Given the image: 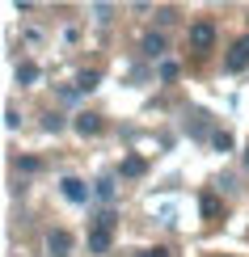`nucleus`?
<instances>
[{
  "instance_id": "obj_1",
  "label": "nucleus",
  "mask_w": 249,
  "mask_h": 257,
  "mask_svg": "<svg viewBox=\"0 0 249 257\" xmlns=\"http://www.w3.org/2000/svg\"><path fill=\"white\" fill-rule=\"evenodd\" d=\"M211 42H215V26L211 21H194L190 26V47L194 51H211Z\"/></svg>"
},
{
  "instance_id": "obj_2",
  "label": "nucleus",
  "mask_w": 249,
  "mask_h": 257,
  "mask_svg": "<svg viewBox=\"0 0 249 257\" xmlns=\"http://www.w3.org/2000/svg\"><path fill=\"white\" fill-rule=\"evenodd\" d=\"M224 68H228V72H245V68H249V38H241V42H236V47L228 51Z\"/></svg>"
},
{
  "instance_id": "obj_3",
  "label": "nucleus",
  "mask_w": 249,
  "mask_h": 257,
  "mask_svg": "<svg viewBox=\"0 0 249 257\" xmlns=\"http://www.w3.org/2000/svg\"><path fill=\"white\" fill-rule=\"evenodd\" d=\"M59 190H63V198L76 202V207H80V202H89V190H85V181H80V177H63V181H59Z\"/></svg>"
},
{
  "instance_id": "obj_4",
  "label": "nucleus",
  "mask_w": 249,
  "mask_h": 257,
  "mask_svg": "<svg viewBox=\"0 0 249 257\" xmlns=\"http://www.w3.org/2000/svg\"><path fill=\"white\" fill-rule=\"evenodd\" d=\"M47 249L55 253V257H68V249H72V236H68V232H51V236H47Z\"/></svg>"
},
{
  "instance_id": "obj_5",
  "label": "nucleus",
  "mask_w": 249,
  "mask_h": 257,
  "mask_svg": "<svg viewBox=\"0 0 249 257\" xmlns=\"http://www.w3.org/2000/svg\"><path fill=\"white\" fill-rule=\"evenodd\" d=\"M110 236H114V232L93 228V232H89V253H106V249H110Z\"/></svg>"
},
{
  "instance_id": "obj_6",
  "label": "nucleus",
  "mask_w": 249,
  "mask_h": 257,
  "mask_svg": "<svg viewBox=\"0 0 249 257\" xmlns=\"http://www.w3.org/2000/svg\"><path fill=\"white\" fill-rule=\"evenodd\" d=\"M76 131L80 135H97L102 131V118H97V114H76Z\"/></svg>"
},
{
  "instance_id": "obj_7",
  "label": "nucleus",
  "mask_w": 249,
  "mask_h": 257,
  "mask_svg": "<svg viewBox=\"0 0 249 257\" xmlns=\"http://www.w3.org/2000/svg\"><path fill=\"white\" fill-rule=\"evenodd\" d=\"M144 55H148V59H160V55H165V38H160V34H148V38H144Z\"/></svg>"
},
{
  "instance_id": "obj_8",
  "label": "nucleus",
  "mask_w": 249,
  "mask_h": 257,
  "mask_svg": "<svg viewBox=\"0 0 249 257\" xmlns=\"http://www.w3.org/2000/svg\"><path fill=\"white\" fill-rule=\"evenodd\" d=\"M144 169H148V165H144L139 156H127V160H123V177H139Z\"/></svg>"
},
{
  "instance_id": "obj_9",
  "label": "nucleus",
  "mask_w": 249,
  "mask_h": 257,
  "mask_svg": "<svg viewBox=\"0 0 249 257\" xmlns=\"http://www.w3.org/2000/svg\"><path fill=\"white\" fill-rule=\"evenodd\" d=\"M38 80V68H34V63H21V68H17V84H34Z\"/></svg>"
},
{
  "instance_id": "obj_10",
  "label": "nucleus",
  "mask_w": 249,
  "mask_h": 257,
  "mask_svg": "<svg viewBox=\"0 0 249 257\" xmlns=\"http://www.w3.org/2000/svg\"><path fill=\"white\" fill-rule=\"evenodd\" d=\"M97 198H102V202H114V177H102V181H97Z\"/></svg>"
},
{
  "instance_id": "obj_11",
  "label": "nucleus",
  "mask_w": 249,
  "mask_h": 257,
  "mask_svg": "<svg viewBox=\"0 0 249 257\" xmlns=\"http://www.w3.org/2000/svg\"><path fill=\"white\" fill-rule=\"evenodd\" d=\"M114 223H118V215H114L110 207H106L102 215H97V228H106V232H114Z\"/></svg>"
},
{
  "instance_id": "obj_12",
  "label": "nucleus",
  "mask_w": 249,
  "mask_h": 257,
  "mask_svg": "<svg viewBox=\"0 0 249 257\" xmlns=\"http://www.w3.org/2000/svg\"><path fill=\"white\" fill-rule=\"evenodd\" d=\"M76 89H80V93H89V89H97V72H80Z\"/></svg>"
},
{
  "instance_id": "obj_13",
  "label": "nucleus",
  "mask_w": 249,
  "mask_h": 257,
  "mask_svg": "<svg viewBox=\"0 0 249 257\" xmlns=\"http://www.w3.org/2000/svg\"><path fill=\"white\" fill-rule=\"evenodd\" d=\"M211 144L220 148V152H228V148H232V135H228V131H215V135H211Z\"/></svg>"
},
{
  "instance_id": "obj_14",
  "label": "nucleus",
  "mask_w": 249,
  "mask_h": 257,
  "mask_svg": "<svg viewBox=\"0 0 249 257\" xmlns=\"http://www.w3.org/2000/svg\"><path fill=\"white\" fill-rule=\"evenodd\" d=\"M110 13H114L110 5H93V17H97V21H110Z\"/></svg>"
},
{
  "instance_id": "obj_15",
  "label": "nucleus",
  "mask_w": 249,
  "mask_h": 257,
  "mask_svg": "<svg viewBox=\"0 0 249 257\" xmlns=\"http://www.w3.org/2000/svg\"><path fill=\"white\" fill-rule=\"evenodd\" d=\"M160 76L173 80V76H178V63H169V59H165V63H160Z\"/></svg>"
},
{
  "instance_id": "obj_16",
  "label": "nucleus",
  "mask_w": 249,
  "mask_h": 257,
  "mask_svg": "<svg viewBox=\"0 0 249 257\" xmlns=\"http://www.w3.org/2000/svg\"><path fill=\"white\" fill-rule=\"evenodd\" d=\"M42 126H47V131H59L63 118H59V114H47V122H42Z\"/></svg>"
},
{
  "instance_id": "obj_17",
  "label": "nucleus",
  "mask_w": 249,
  "mask_h": 257,
  "mask_svg": "<svg viewBox=\"0 0 249 257\" xmlns=\"http://www.w3.org/2000/svg\"><path fill=\"white\" fill-rule=\"evenodd\" d=\"M139 257H169V249H148V253H139Z\"/></svg>"
},
{
  "instance_id": "obj_18",
  "label": "nucleus",
  "mask_w": 249,
  "mask_h": 257,
  "mask_svg": "<svg viewBox=\"0 0 249 257\" xmlns=\"http://www.w3.org/2000/svg\"><path fill=\"white\" fill-rule=\"evenodd\" d=\"M245 165H249V148H245Z\"/></svg>"
}]
</instances>
